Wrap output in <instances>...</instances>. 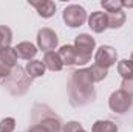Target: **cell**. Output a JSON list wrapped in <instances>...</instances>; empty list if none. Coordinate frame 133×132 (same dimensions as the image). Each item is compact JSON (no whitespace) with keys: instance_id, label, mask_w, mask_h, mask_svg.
<instances>
[{"instance_id":"6da1fadb","label":"cell","mask_w":133,"mask_h":132,"mask_svg":"<svg viewBox=\"0 0 133 132\" xmlns=\"http://www.w3.org/2000/svg\"><path fill=\"white\" fill-rule=\"evenodd\" d=\"M33 84V79L26 75L25 68L16 65L12 67L8 78L3 79V87L12 95V97H22L25 95Z\"/></svg>"},{"instance_id":"7a4b0ae2","label":"cell","mask_w":133,"mask_h":132,"mask_svg":"<svg viewBox=\"0 0 133 132\" xmlns=\"http://www.w3.org/2000/svg\"><path fill=\"white\" fill-rule=\"evenodd\" d=\"M96 47V40L87 33H82L76 36L74 39V48L77 51L76 58V65H85L91 59V53Z\"/></svg>"},{"instance_id":"3957f363","label":"cell","mask_w":133,"mask_h":132,"mask_svg":"<svg viewBox=\"0 0 133 132\" xmlns=\"http://www.w3.org/2000/svg\"><path fill=\"white\" fill-rule=\"evenodd\" d=\"M62 19L70 28H77L88 20V16L85 8H82L81 5H68L62 13Z\"/></svg>"},{"instance_id":"277c9868","label":"cell","mask_w":133,"mask_h":132,"mask_svg":"<svg viewBox=\"0 0 133 132\" xmlns=\"http://www.w3.org/2000/svg\"><path fill=\"white\" fill-rule=\"evenodd\" d=\"M133 103V98L124 90H116L108 98V107L115 113H125Z\"/></svg>"},{"instance_id":"5b68a950","label":"cell","mask_w":133,"mask_h":132,"mask_svg":"<svg viewBox=\"0 0 133 132\" xmlns=\"http://www.w3.org/2000/svg\"><path fill=\"white\" fill-rule=\"evenodd\" d=\"M59 45V37L51 28H42L37 33V47L40 50L46 51H54V48Z\"/></svg>"},{"instance_id":"8992f818","label":"cell","mask_w":133,"mask_h":132,"mask_svg":"<svg viewBox=\"0 0 133 132\" xmlns=\"http://www.w3.org/2000/svg\"><path fill=\"white\" fill-rule=\"evenodd\" d=\"M116 59H118V53L110 45H102V47H99L98 51H96V55H95V64L104 67L107 70H108V67L116 64Z\"/></svg>"},{"instance_id":"52a82bcc","label":"cell","mask_w":133,"mask_h":132,"mask_svg":"<svg viewBox=\"0 0 133 132\" xmlns=\"http://www.w3.org/2000/svg\"><path fill=\"white\" fill-rule=\"evenodd\" d=\"M88 27L91 28V31L95 33H104L108 28V17L107 13L102 11H95L91 13V16L88 17Z\"/></svg>"},{"instance_id":"ba28073f","label":"cell","mask_w":133,"mask_h":132,"mask_svg":"<svg viewBox=\"0 0 133 132\" xmlns=\"http://www.w3.org/2000/svg\"><path fill=\"white\" fill-rule=\"evenodd\" d=\"M30 5L36 8L40 17L50 19L56 14V3L51 0H30Z\"/></svg>"},{"instance_id":"9c48e42d","label":"cell","mask_w":133,"mask_h":132,"mask_svg":"<svg viewBox=\"0 0 133 132\" xmlns=\"http://www.w3.org/2000/svg\"><path fill=\"white\" fill-rule=\"evenodd\" d=\"M17 58L25 59V61H33V58L37 55V47L31 42H20L14 47Z\"/></svg>"},{"instance_id":"30bf717a","label":"cell","mask_w":133,"mask_h":132,"mask_svg":"<svg viewBox=\"0 0 133 132\" xmlns=\"http://www.w3.org/2000/svg\"><path fill=\"white\" fill-rule=\"evenodd\" d=\"M37 124L43 126L48 132H62V123H61V120H59L51 110H48V112L42 117L40 123H37Z\"/></svg>"},{"instance_id":"8fae6325","label":"cell","mask_w":133,"mask_h":132,"mask_svg":"<svg viewBox=\"0 0 133 132\" xmlns=\"http://www.w3.org/2000/svg\"><path fill=\"white\" fill-rule=\"evenodd\" d=\"M43 64H45V68H48L51 71H61L64 68L62 59L57 51H46L43 56Z\"/></svg>"},{"instance_id":"7c38bea8","label":"cell","mask_w":133,"mask_h":132,"mask_svg":"<svg viewBox=\"0 0 133 132\" xmlns=\"http://www.w3.org/2000/svg\"><path fill=\"white\" fill-rule=\"evenodd\" d=\"M57 53H59V56H61L64 65H76L77 51H76L74 45H62Z\"/></svg>"},{"instance_id":"4fadbf2b","label":"cell","mask_w":133,"mask_h":132,"mask_svg":"<svg viewBox=\"0 0 133 132\" xmlns=\"http://www.w3.org/2000/svg\"><path fill=\"white\" fill-rule=\"evenodd\" d=\"M25 71H26V75L34 79V78H39V76H42L43 73H45V64L42 62V61H37V59H33V61H30L26 67H25Z\"/></svg>"},{"instance_id":"5bb4252c","label":"cell","mask_w":133,"mask_h":132,"mask_svg":"<svg viewBox=\"0 0 133 132\" xmlns=\"http://www.w3.org/2000/svg\"><path fill=\"white\" fill-rule=\"evenodd\" d=\"M107 17H108V28H111V30H118V28H121V27L125 23V19H127L124 11L108 13Z\"/></svg>"},{"instance_id":"9a60e30c","label":"cell","mask_w":133,"mask_h":132,"mask_svg":"<svg viewBox=\"0 0 133 132\" xmlns=\"http://www.w3.org/2000/svg\"><path fill=\"white\" fill-rule=\"evenodd\" d=\"M0 61L5 62L6 65H9L11 68L17 65V55H16V50L12 47H8L5 50L0 51Z\"/></svg>"},{"instance_id":"2e32d148","label":"cell","mask_w":133,"mask_h":132,"mask_svg":"<svg viewBox=\"0 0 133 132\" xmlns=\"http://www.w3.org/2000/svg\"><path fill=\"white\" fill-rule=\"evenodd\" d=\"M91 132H118V126L110 120H98L93 124Z\"/></svg>"},{"instance_id":"e0dca14e","label":"cell","mask_w":133,"mask_h":132,"mask_svg":"<svg viewBox=\"0 0 133 132\" xmlns=\"http://www.w3.org/2000/svg\"><path fill=\"white\" fill-rule=\"evenodd\" d=\"M118 73L124 78V79H130L133 78V62L130 59H122L118 62Z\"/></svg>"},{"instance_id":"ac0fdd59","label":"cell","mask_w":133,"mask_h":132,"mask_svg":"<svg viewBox=\"0 0 133 132\" xmlns=\"http://www.w3.org/2000/svg\"><path fill=\"white\" fill-rule=\"evenodd\" d=\"M11 40H12L11 28L6 27V25H0V51L11 47Z\"/></svg>"},{"instance_id":"d6986e66","label":"cell","mask_w":133,"mask_h":132,"mask_svg":"<svg viewBox=\"0 0 133 132\" xmlns=\"http://www.w3.org/2000/svg\"><path fill=\"white\" fill-rule=\"evenodd\" d=\"M88 70H90V75H91V78H93V82H99V81H102V79H105L107 75H108L107 68L98 65V64H93Z\"/></svg>"},{"instance_id":"ffe728a7","label":"cell","mask_w":133,"mask_h":132,"mask_svg":"<svg viewBox=\"0 0 133 132\" xmlns=\"http://www.w3.org/2000/svg\"><path fill=\"white\" fill-rule=\"evenodd\" d=\"M101 6L107 11V13H116V11H122V2L121 0H102Z\"/></svg>"},{"instance_id":"44dd1931","label":"cell","mask_w":133,"mask_h":132,"mask_svg":"<svg viewBox=\"0 0 133 132\" xmlns=\"http://www.w3.org/2000/svg\"><path fill=\"white\" fill-rule=\"evenodd\" d=\"M16 129V120L8 117L0 121V132H12Z\"/></svg>"},{"instance_id":"7402d4cb","label":"cell","mask_w":133,"mask_h":132,"mask_svg":"<svg viewBox=\"0 0 133 132\" xmlns=\"http://www.w3.org/2000/svg\"><path fill=\"white\" fill-rule=\"evenodd\" d=\"M81 129H84V128H82V124L79 121H68L66 124H64L62 132H77Z\"/></svg>"},{"instance_id":"603a6c76","label":"cell","mask_w":133,"mask_h":132,"mask_svg":"<svg viewBox=\"0 0 133 132\" xmlns=\"http://www.w3.org/2000/svg\"><path fill=\"white\" fill-rule=\"evenodd\" d=\"M121 90L127 92V93H129V95L133 98V78H130V79H122Z\"/></svg>"},{"instance_id":"cb8c5ba5","label":"cell","mask_w":133,"mask_h":132,"mask_svg":"<svg viewBox=\"0 0 133 132\" xmlns=\"http://www.w3.org/2000/svg\"><path fill=\"white\" fill-rule=\"evenodd\" d=\"M11 70H12L11 67L6 65L5 62H2V61H0V78H3V79H5V78H8V76H9V73H11Z\"/></svg>"},{"instance_id":"d4e9b609","label":"cell","mask_w":133,"mask_h":132,"mask_svg":"<svg viewBox=\"0 0 133 132\" xmlns=\"http://www.w3.org/2000/svg\"><path fill=\"white\" fill-rule=\"evenodd\" d=\"M28 132H48L43 126H40V124H34V126H31L30 129H28Z\"/></svg>"},{"instance_id":"484cf974","label":"cell","mask_w":133,"mask_h":132,"mask_svg":"<svg viewBox=\"0 0 133 132\" xmlns=\"http://www.w3.org/2000/svg\"><path fill=\"white\" fill-rule=\"evenodd\" d=\"M122 8H133V2H122Z\"/></svg>"},{"instance_id":"4316f807","label":"cell","mask_w":133,"mask_h":132,"mask_svg":"<svg viewBox=\"0 0 133 132\" xmlns=\"http://www.w3.org/2000/svg\"><path fill=\"white\" fill-rule=\"evenodd\" d=\"M130 61L133 62V51H132V56H130Z\"/></svg>"},{"instance_id":"83f0119b","label":"cell","mask_w":133,"mask_h":132,"mask_svg":"<svg viewBox=\"0 0 133 132\" xmlns=\"http://www.w3.org/2000/svg\"><path fill=\"white\" fill-rule=\"evenodd\" d=\"M77 132H87V131H84V129H81V131H77Z\"/></svg>"}]
</instances>
